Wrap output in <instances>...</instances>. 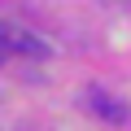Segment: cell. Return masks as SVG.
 Here are the masks:
<instances>
[{
  "mask_svg": "<svg viewBox=\"0 0 131 131\" xmlns=\"http://www.w3.org/2000/svg\"><path fill=\"white\" fill-rule=\"evenodd\" d=\"M83 105H88V109H92L96 118H105L109 127H122V122H127V105H122V101H114V96H109L105 88H88Z\"/></svg>",
  "mask_w": 131,
  "mask_h": 131,
  "instance_id": "6da1fadb",
  "label": "cell"
},
{
  "mask_svg": "<svg viewBox=\"0 0 131 131\" xmlns=\"http://www.w3.org/2000/svg\"><path fill=\"white\" fill-rule=\"evenodd\" d=\"M13 48H22L26 57H48V48H44V44H39L35 35H26V31H18V26H13Z\"/></svg>",
  "mask_w": 131,
  "mask_h": 131,
  "instance_id": "7a4b0ae2",
  "label": "cell"
},
{
  "mask_svg": "<svg viewBox=\"0 0 131 131\" xmlns=\"http://www.w3.org/2000/svg\"><path fill=\"white\" fill-rule=\"evenodd\" d=\"M13 52V26H5V22H0V61H5Z\"/></svg>",
  "mask_w": 131,
  "mask_h": 131,
  "instance_id": "3957f363",
  "label": "cell"
}]
</instances>
